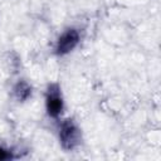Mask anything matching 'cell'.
I'll use <instances>...</instances> for the list:
<instances>
[{"label": "cell", "instance_id": "6da1fadb", "mask_svg": "<svg viewBox=\"0 0 161 161\" xmlns=\"http://www.w3.org/2000/svg\"><path fill=\"white\" fill-rule=\"evenodd\" d=\"M82 141V132L78 125L72 119H64L59 127V142L63 150L73 151L80 145Z\"/></svg>", "mask_w": 161, "mask_h": 161}, {"label": "cell", "instance_id": "7a4b0ae2", "mask_svg": "<svg viewBox=\"0 0 161 161\" xmlns=\"http://www.w3.org/2000/svg\"><path fill=\"white\" fill-rule=\"evenodd\" d=\"M45 109L49 117L58 118L64 109V99L58 83H50L45 93Z\"/></svg>", "mask_w": 161, "mask_h": 161}, {"label": "cell", "instance_id": "3957f363", "mask_svg": "<svg viewBox=\"0 0 161 161\" xmlns=\"http://www.w3.org/2000/svg\"><path fill=\"white\" fill-rule=\"evenodd\" d=\"M79 40H80V35H79V31L77 29H74V28L67 29L65 31H63L60 34V36L57 40L55 54L60 55V57L69 54L78 45Z\"/></svg>", "mask_w": 161, "mask_h": 161}, {"label": "cell", "instance_id": "277c9868", "mask_svg": "<svg viewBox=\"0 0 161 161\" xmlns=\"http://www.w3.org/2000/svg\"><path fill=\"white\" fill-rule=\"evenodd\" d=\"M13 92H14V97L16 98V101L25 102V101H28L31 97L33 88H31V86L26 80L21 79V80L16 82V84L13 88Z\"/></svg>", "mask_w": 161, "mask_h": 161}, {"label": "cell", "instance_id": "5b68a950", "mask_svg": "<svg viewBox=\"0 0 161 161\" xmlns=\"http://www.w3.org/2000/svg\"><path fill=\"white\" fill-rule=\"evenodd\" d=\"M10 158H13V152L10 150H6L3 146H0V161L10 160Z\"/></svg>", "mask_w": 161, "mask_h": 161}]
</instances>
